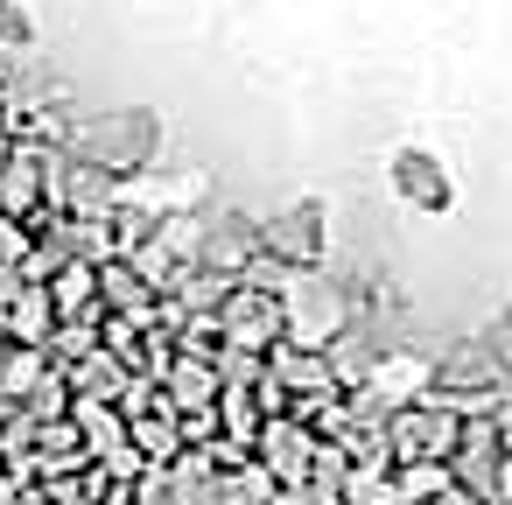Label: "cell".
<instances>
[{
  "instance_id": "obj_1",
  "label": "cell",
  "mask_w": 512,
  "mask_h": 505,
  "mask_svg": "<svg viewBox=\"0 0 512 505\" xmlns=\"http://www.w3.org/2000/svg\"><path fill=\"white\" fill-rule=\"evenodd\" d=\"M386 183H393V197H400L407 211H421V218H449V211H456L449 162H435L428 148H393V162H386Z\"/></svg>"
},
{
  "instance_id": "obj_2",
  "label": "cell",
  "mask_w": 512,
  "mask_h": 505,
  "mask_svg": "<svg viewBox=\"0 0 512 505\" xmlns=\"http://www.w3.org/2000/svg\"><path fill=\"white\" fill-rule=\"evenodd\" d=\"M393 435H400V456H407V463H449V456H456V442H463V414H456V407L421 400L414 414H400V421H393Z\"/></svg>"
},
{
  "instance_id": "obj_3",
  "label": "cell",
  "mask_w": 512,
  "mask_h": 505,
  "mask_svg": "<svg viewBox=\"0 0 512 505\" xmlns=\"http://www.w3.org/2000/svg\"><path fill=\"white\" fill-rule=\"evenodd\" d=\"M281 309H288V323H295V337H302V344H330V337H337V323H344L337 281H316V274L281 281Z\"/></svg>"
},
{
  "instance_id": "obj_4",
  "label": "cell",
  "mask_w": 512,
  "mask_h": 505,
  "mask_svg": "<svg viewBox=\"0 0 512 505\" xmlns=\"http://www.w3.org/2000/svg\"><path fill=\"white\" fill-rule=\"evenodd\" d=\"M260 239H267L281 260H302V267H309V260H323V239H330V225H323V204H316V197H302V204H295L281 225H267Z\"/></svg>"
},
{
  "instance_id": "obj_5",
  "label": "cell",
  "mask_w": 512,
  "mask_h": 505,
  "mask_svg": "<svg viewBox=\"0 0 512 505\" xmlns=\"http://www.w3.org/2000/svg\"><path fill=\"white\" fill-rule=\"evenodd\" d=\"M0 36H8V43H29V15H22V8H0Z\"/></svg>"
},
{
  "instance_id": "obj_6",
  "label": "cell",
  "mask_w": 512,
  "mask_h": 505,
  "mask_svg": "<svg viewBox=\"0 0 512 505\" xmlns=\"http://www.w3.org/2000/svg\"><path fill=\"white\" fill-rule=\"evenodd\" d=\"M498 505H512V456H505V470H498Z\"/></svg>"
}]
</instances>
